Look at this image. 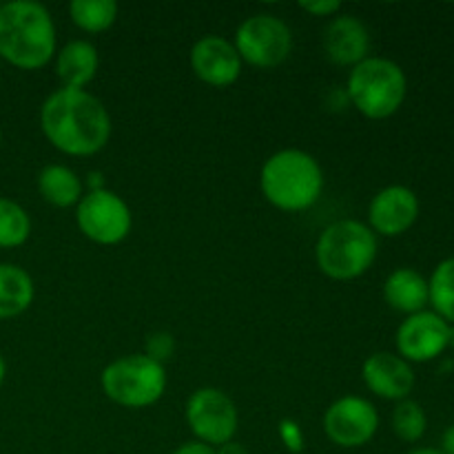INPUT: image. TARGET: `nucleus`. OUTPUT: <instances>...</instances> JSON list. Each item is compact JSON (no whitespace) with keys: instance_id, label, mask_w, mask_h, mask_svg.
Wrapping results in <instances>:
<instances>
[{"instance_id":"27","label":"nucleus","mask_w":454,"mask_h":454,"mask_svg":"<svg viewBox=\"0 0 454 454\" xmlns=\"http://www.w3.org/2000/svg\"><path fill=\"white\" fill-rule=\"evenodd\" d=\"M171 454H215V450L200 442H189V443H182L177 450H173Z\"/></svg>"},{"instance_id":"24","label":"nucleus","mask_w":454,"mask_h":454,"mask_svg":"<svg viewBox=\"0 0 454 454\" xmlns=\"http://www.w3.org/2000/svg\"><path fill=\"white\" fill-rule=\"evenodd\" d=\"M173 353H176V340H173L171 333L155 331L146 337L145 355L146 357L153 359V362L162 364L164 366V362H167V359H171Z\"/></svg>"},{"instance_id":"33","label":"nucleus","mask_w":454,"mask_h":454,"mask_svg":"<svg viewBox=\"0 0 454 454\" xmlns=\"http://www.w3.org/2000/svg\"><path fill=\"white\" fill-rule=\"evenodd\" d=\"M448 348L454 350V326H450V333H448Z\"/></svg>"},{"instance_id":"9","label":"nucleus","mask_w":454,"mask_h":454,"mask_svg":"<svg viewBox=\"0 0 454 454\" xmlns=\"http://www.w3.org/2000/svg\"><path fill=\"white\" fill-rule=\"evenodd\" d=\"M186 424L195 434V442L208 448H220L233 442L239 426L238 408L233 399L220 388H198L189 397L184 408Z\"/></svg>"},{"instance_id":"5","label":"nucleus","mask_w":454,"mask_h":454,"mask_svg":"<svg viewBox=\"0 0 454 454\" xmlns=\"http://www.w3.org/2000/svg\"><path fill=\"white\" fill-rule=\"evenodd\" d=\"M408 93L406 71L388 58L368 56L350 69L346 96L368 120H386L402 109Z\"/></svg>"},{"instance_id":"16","label":"nucleus","mask_w":454,"mask_h":454,"mask_svg":"<svg viewBox=\"0 0 454 454\" xmlns=\"http://www.w3.org/2000/svg\"><path fill=\"white\" fill-rule=\"evenodd\" d=\"M100 69V53L89 40H71L56 51V74L62 87L84 89Z\"/></svg>"},{"instance_id":"31","label":"nucleus","mask_w":454,"mask_h":454,"mask_svg":"<svg viewBox=\"0 0 454 454\" xmlns=\"http://www.w3.org/2000/svg\"><path fill=\"white\" fill-rule=\"evenodd\" d=\"M406 454H443V452L439 450V448H412V450Z\"/></svg>"},{"instance_id":"14","label":"nucleus","mask_w":454,"mask_h":454,"mask_svg":"<svg viewBox=\"0 0 454 454\" xmlns=\"http://www.w3.org/2000/svg\"><path fill=\"white\" fill-rule=\"evenodd\" d=\"M362 380L371 393L388 402H403L415 388L412 366L397 353L380 350L372 353L362 366Z\"/></svg>"},{"instance_id":"7","label":"nucleus","mask_w":454,"mask_h":454,"mask_svg":"<svg viewBox=\"0 0 454 454\" xmlns=\"http://www.w3.org/2000/svg\"><path fill=\"white\" fill-rule=\"evenodd\" d=\"M80 233L102 247L124 242L133 229V213L118 193L109 189L87 191L75 207Z\"/></svg>"},{"instance_id":"19","label":"nucleus","mask_w":454,"mask_h":454,"mask_svg":"<svg viewBox=\"0 0 454 454\" xmlns=\"http://www.w3.org/2000/svg\"><path fill=\"white\" fill-rule=\"evenodd\" d=\"M35 286L22 266L0 264V322L13 319L34 304Z\"/></svg>"},{"instance_id":"4","label":"nucleus","mask_w":454,"mask_h":454,"mask_svg":"<svg viewBox=\"0 0 454 454\" xmlns=\"http://www.w3.org/2000/svg\"><path fill=\"white\" fill-rule=\"evenodd\" d=\"M377 235L359 220H337L322 231L315 260L326 278L337 282L362 278L377 260Z\"/></svg>"},{"instance_id":"26","label":"nucleus","mask_w":454,"mask_h":454,"mask_svg":"<svg viewBox=\"0 0 454 454\" xmlns=\"http://www.w3.org/2000/svg\"><path fill=\"white\" fill-rule=\"evenodd\" d=\"M300 7L315 18H335L341 12L340 0H304Z\"/></svg>"},{"instance_id":"25","label":"nucleus","mask_w":454,"mask_h":454,"mask_svg":"<svg viewBox=\"0 0 454 454\" xmlns=\"http://www.w3.org/2000/svg\"><path fill=\"white\" fill-rule=\"evenodd\" d=\"M279 439L286 446L288 452L300 454L304 450V433H301V426L295 419H282L279 421Z\"/></svg>"},{"instance_id":"17","label":"nucleus","mask_w":454,"mask_h":454,"mask_svg":"<svg viewBox=\"0 0 454 454\" xmlns=\"http://www.w3.org/2000/svg\"><path fill=\"white\" fill-rule=\"evenodd\" d=\"M384 300L390 309L403 315L421 313L430 304L428 279L408 266L393 270L384 282Z\"/></svg>"},{"instance_id":"3","label":"nucleus","mask_w":454,"mask_h":454,"mask_svg":"<svg viewBox=\"0 0 454 454\" xmlns=\"http://www.w3.org/2000/svg\"><path fill=\"white\" fill-rule=\"evenodd\" d=\"M260 189L275 208L301 213L313 207L324 191V171L317 160L301 149H282L270 155L260 171Z\"/></svg>"},{"instance_id":"15","label":"nucleus","mask_w":454,"mask_h":454,"mask_svg":"<svg viewBox=\"0 0 454 454\" xmlns=\"http://www.w3.org/2000/svg\"><path fill=\"white\" fill-rule=\"evenodd\" d=\"M324 53L340 67H357L371 53V34L357 16H335L324 31Z\"/></svg>"},{"instance_id":"13","label":"nucleus","mask_w":454,"mask_h":454,"mask_svg":"<svg viewBox=\"0 0 454 454\" xmlns=\"http://www.w3.org/2000/svg\"><path fill=\"white\" fill-rule=\"evenodd\" d=\"M242 58L233 43L222 35H204L191 49V69L202 82L224 89L242 75Z\"/></svg>"},{"instance_id":"18","label":"nucleus","mask_w":454,"mask_h":454,"mask_svg":"<svg viewBox=\"0 0 454 454\" xmlns=\"http://www.w3.org/2000/svg\"><path fill=\"white\" fill-rule=\"evenodd\" d=\"M38 191L51 207L69 208L78 207L84 195V184L74 168L65 164H47L38 173Z\"/></svg>"},{"instance_id":"21","label":"nucleus","mask_w":454,"mask_h":454,"mask_svg":"<svg viewBox=\"0 0 454 454\" xmlns=\"http://www.w3.org/2000/svg\"><path fill=\"white\" fill-rule=\"evenodd\" d=\"M430 306L443 322L454 326V257L439 262L428 279Z\"/></svg>"},{"instance_id":"2","label":"nucleus","mask_w":454,"mask_h":454,"mask_svg":"<svg viewBox=\"0 0 454 454\" xmlns=\"http://www.w3.org/2000/svg\"><path fill=\"white\" fill-rule=\"evenodd\" d=\"M56 25L44 4L12 0L0 4V58L22 71H38L56 56Z\"/></svg>"},{"instance_id":"10","label":"nucleus","mask_w":454,"mask_h":454,"mask_svg":"<svg viewBox=\"0 0 454 454\" xmlns=\"http://www.w3.org/2000/svg\"><path fill=\"white\" fill-rule=\"evenodd\" d=\"M380 430V412L368 399L346 395L324 412V433L335 446L353 450L372 442Z\"/></svg>"},{"instance_id":"28","label":"nucleus","mask_w":454,"mask_h":454,"mask_svg":"<svg viewBox=\"0 0 454 454\" xmlns=\"http://www.w3.org/2000/svg\"><path fill=\"white\" fill-rule=\"evenodd\" d=\"M443 454H454V424L448 426L446 433L442 437V448H439Z\"/></svg>"},{"instance_id":"34","label":"nucleus","mask_w":454,"mask_h":454,"mask_svg":"<svg viewBox=\"0 0 454 454\" xmlns=\"http://www.w3.org/2000/svg\"><path fill=\"white\" fill-rule=\"evenodd\" d=\"M0 145H3V131H0Z\"/></svg>"},{"instance_id":"11","label":"nucleus","mask_w":454,"mask_h":454,"mask_svg":"<svg viewBox=\"0 0 454 454\" xmlns=\"http://www.w3.org/2000/svg\"><path fill=\"white\" fill-rule=\"evenodd\" d=\"M448 333H450V324L443 322L433 310L408 315L399 324L397 335H395L397 355L408 364L433 362L446 353Z\"/></svg>"},{"instance_id":"22","label":"nucleus","mask_w":454,"mask_h":454,"mask_svg":"<svg viewBox=\"0 0 454 454\" xmlns=\"http://www.w3.org/2000/svg\"><path fill=\"white\" fill-rule=\"evenodd\" d=\"M31 217L9 198H0V248H18L29 239Z\"/></svg>"},{"instance_id":"32","label":"nucleus","mask_w":454,"mask_h":454,"mask_svg":"<svg viewBox=\"0 0 454 454\" xmlns=\"http://www.w3.org/2000/svg\"><path fill=\"white\" fill-rule=\"evenodd\" d=\"M4 377H7V362H4L3 353H0V386L4 384Z\"/></svg>"},{"instance_id":"12","label":"nucleus","mask_w":454,"mask_h":454,"mask_svg":"<svg viewBox=\"0 0 454 454\" xmlns=\"http://www.w3.org/2000/svg\"><path fill=\"white\" fill-rule=\"evenodd\" d=\"M419 211V198L415 191L402 184L386 186L371 200L368 226L375 235L399 238L415 226Z\"/></svg>"},{"instance_id":"20","label":"nucleus","mask_w":454,"mask_h":454,"mask_svg":"<svg viewBox=\"0 0 454 454\" xmlns=\"http://www.w3.org/2000/svg\"><path fill=\"white\" fill-rule=\"evenodd\" d=\"M69 16L78 29L87 34H102L118 20V3L114 0H74Z\"/></svg>"},{"instance_id":"6","label":"nucleus","mask_w":454,"mask_h":454,"mask_svg":"<svg viewBox=\"0 0 454 454\" xmlns=\"http://www.w3.org/2000/svg\"><path fill=\"white\" fill-rule=\"evenodd\" d=\"M102 393L114 403L131 411L153 406L167 390L168 377L162 364L142 355L114 359L100 375Z\"/></svg>"},{"instance_id":"1","label":"nucleus","mask_w":454,"mask_h":454,"mask_svg":"<svg viewBox=\"0 0 454 454\" xmlns=\"http://www.w3.org/2000/svg\"><path fill=\"white\" fill-rule=\"evenodd\" d=\"M40 129L49 145L74 158L100 153L111 137V115L87 89H58L40 106Z\"/></svg>"},{"instance_id":"8","label":"nucleus","mask_w":454,"mask_h":454,"mask_svg":"<svg viewBox=\"0 0 454 454\" xmlns=\"http://www.w3.org/2000/svg\"><path fill=\"white\" fill-rule=\"evenodd\" d=\"M233 44L242 62L257 69H273L291 56L293 31L273 13H255L238 27Z\"/></svg>"},{"instance_id":"30","label":"nucleus","mask_w":454,"mask_h":454,"mask_svg":"<svg viewBox=\"0 0 454 454\" xmlns=\"http://www.w3.org/2000/svg\"><path fill=\"white\" fill-rule=\"evenodd\" d=\"M87 186H89V191L105 189V180H102V173L93 171L91 176H89V180H87Z\"/></svg>"},{"instance_id":"29","label":"nucleus","mask_w":454,"mask_h":454,"mask_svg":"<svg viewBox=\"0 0 454 454\" xmlns=\"http://www.w3.org/2000/svg\"><path fill=\"white\" fill-rule=\"evenodd\" d=\"M215 454H248V450L242 446V443L229 442V443H224V446L215 448Z\"/></svg>"},{"instance_id":"23","label":"nucleus","mask_w":454,"mask_h":454,"mask_svg":"<svg viewBox=\"0 0 454 454\" xmlns=\"http://www.w3.org/2000/svg\"><path fill=\"white\" fill-rule=\"evenodd\" d=\"M428 430V417L421 403L415 399H403L397 402L393 411V433L397 434L399 442L417 443Z\"/></svg>"}]
</instances>
